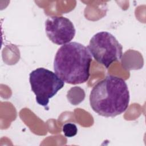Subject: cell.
Masks as SVG:
<instances>
[{"mask_svg":"<svg viewBox=\"0 0 146 146\" xmlns=\"http://www.w3.org/2000/svg\"><path fill=\"white\" fill-rule=\"evenodd\" d=\"M62 131L66 137H72L77 134L78 128L74 123H67L63 125Z\"/></svg>","mask_w":146,"mask_h":146,"instance_id":"cell-6","label":"cell"},{"mask_svg":"<svg viewBox=\"0 0 146 146\" xmlns=\"http://www.w3.org/2000/svg\"><path fill=\"white\" fill-rule=\"evenodd\" d=\"M129 102V92L125 80L109 75L94 86L90 94V104L94 112L104 117H115L125 112Z\"/></svg>","mask_w":146,"mask_h":146,"instance_id":"cell-1","label":"cell"},{"mask_svg":"<svg viewBox=\"0 0 146 146\" xmlns=\"http://www.w3.org/2000/svg\"><path fill=\"white\" fill-rule=\"evenodd\" d=\"M45 30L48 39L58 45L68 43L74 38L76 30L72 22L62 16H52L45 22Z\"/></svg>","mask_w":146,"mask_h":146,"instance_id":"cell-5","label":"cell"},{"mask_svg":"<svg viewBox=\"0 0 146 146\" xmlns=\"http://www.w3.org/2000/svg\"><path fill=\"white\" fill-rule=\"evenodd\" d=\"M29 82L37 103L43 107L47 106L50 99L64 85V82L55 72L43 67L30 72Z\"/></svg>","mask_w":146,"mask_h":146,"instance_id":"cell-3","label":"cell"},{"mask_svg":"<svg viewBox=\"0 0 146 146\" xmlns=\"http://www.w3.org/2000/svg\"><path fill=\"white\" fill-rule=\"evenodd\" d=\"M91 55L107 68L112 63L120 60L123 55V47L116 38L107 31L95 34L87 46Z\"/></svg>","mask_w":146,"mask_h":146,"instance_id":"cell-4","label":"cell"},{"mask_svg":"<svg viewBox=\"0 0 146 146\" xmlns=\"http://www.w3.org/2000/svg\"><path fill=\"white\" fill-rule=\"evenodd\" d=\"M91 55L83 44L73 42L62 45L57 51L54 61L55 73L64 82L82 84L90 78Z\"/></svg>","mask_w":146,"mask_h":146,"instance_id":"cell-2","label":"cell"}]
</instances>
